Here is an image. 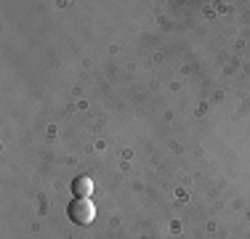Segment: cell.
<instances>
[{
	"label": "cell",
	"mask_w": 250,
	"mask_h": 239,
	"mask_svg": "<svg viewBox=\"0 0 250 239\" xmlns=\"http://www.w3.org/2000/svg\"><path fill=\"white\" fill-rule=\"evenodd\" d=\"M67 215L72 223H80V226H88L93 218H96V207H93L91 197H75L67 207Z\"/></svg>",
	"instance_id": "cell-1"
},
{
	"label": "cell",
	"mask_w": 250,
	"mask_h": 239,
	"mask_svg": "<svg viewBox=\"0 0 250 239\" xmlns=\"http://www.w3.org/2000/svg\"><path fill=\"white\" fill-rule=\"evenodd\" d=\"M91 191H93V181L88 176H77L72 181V194L75 197H91Z\"/></svg>",
	"instance_id": "cell-2"
}]
</instances>
